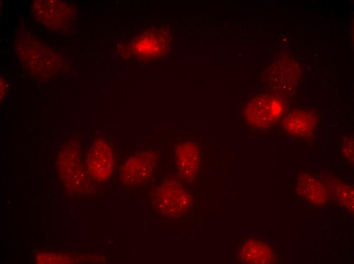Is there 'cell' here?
<instances>
[{
  "label": "cell",
  "instance_id": "1",
  "mask_svg": "<svg viewBox=\"0 0 354 264\" xmlns=\"http://www.w3.org/2000/svg\"><path fill=\"white\" fill-rule=\"evenodd\" d=\"M153 203L156 209L162 214L176 216L188 211L192 200L178 183L169 180L154 191Z\"/></svg>",
  "mask_w": 354,
  "mask_h": 264
},
{
  "label": "cell",
  "instance_id": "2",
  "mask_svg": "<svg viewBox=\"0 0 354 264\" xmlns=\"http://www.w3.org/2000/svg\"><path fill=\"white\" fill-rule=\"evenodd\" d=\"M284 106L278 97L263 95L254 98L247 105L245 115L248 121L257 127H265L277 121Z\"/></svg>",
  "mask_w": 354,
  "mask_h": 264
},
{
  "label": "cell",
  "instance_id": "3",
  "mask_svg": "<svg viewBox=\"0 0 354 264\" xmlns=\"http://www.w3.org/2000/svg\"><path fill=\"white\" fill-rule=\"evenodd\" d=\"M156 164V158L151 151L136 154L128 159L120 171L123 183L128 186L143 184L153 175Z\"/></svg>",
  "mask_w": 354,
  "mask_h": 264
},
{
  "label": "cell",
  "instance_id": "4",
  "mask_svg": "<svg viewBox=\"0 0 354 264\" xmlns=\"http://www.w3.org/2000/svg\"><path fill=\"white\" fill-rule=\"evenodd\" d=\"M112 150L103 140L96 141L87 154L86 166L90 176L98 181H103L111 175L114 168Z\"/></svg>",
  "mask_w": 354,
  "mask_h": 264
},
{
  "label": "cell",
  "instance_id": "5",
  "mask_svg": "<svg viewBox=\"0 0 354 264\" xmlns=\"http://www.w3.org/2000/svg\"><path fill=\"white\" fill-rule=\"evenodd\" d=\"M269 76L282 92L291 91L301 76V67L292 59L282 56L269 66Z\"/></svg>",
  "mask_w": 354,
  "mask_h": 264
},
{
  "label": "cell",
  "instance_id": "6",
  "mask_svg": "<svg viewBox=\"0 0 354 264\" xmlns=\"http://www.w3.org/2000/svg\"><path fill=\"white\" fill-rule=\"evenodd\" d=\"M175 156L182 176L189 181L193 180L196 176L199 162L196 146L192 143H184L176 148Z\"/></svg>",
  "mask_w": 354,
  "mask_h": 264
},
{
  "label": "cell",
  "instance_id": "7",
  "mask_svg": "<svg viewBox=\"0 0 354 264\" xmlns=\"http://www.w3.org/2000/svg\"><path fill=\"white\" fill-rule=\"evenodd\" d=\"M317 123L314 114L300 110L288 114L282 121L284 128L291 134L302 136L312 133Z\"/></svg>",
  "mask_w": 354,
  "mask_h": 264
},
{
  "label": "cell",
  "instance_id": "8",
  "mask_svg": "<svg viewBox=\"0 0 354 264\" xmlns=\"http://www.w3.org/2000/svg\"><path fill=\"white\" fill-rule=\"evenodd\" d=\"M73 150L71 151L68 150L65 151L58 159L60 164L58 166V170L60 174L63 175L61 176L64 179V182L69 184L71 182L70 185L77 186L79 183V181L83 179L84 176H81L83 175L81 171V169L80 168L79 160L77 156V154L73 155Z\"/></svg>",
  "mask_w": 354,
  "mask_h": 264
},
{
  "label": "cell",
  "instance_id": "9",
  "mask_svg": "<svg viewBox=\"0 0 354 264\" xmlns=\"http://www.w3.org/2000/svg\"><path fill=\"white\" fill-rule=\"evenodd\" d=\"M242 255L243 258L250 263H269L272 258L271 250L266 245L255 241L246 244Z\"/></svg>",
  "mask_w": 354,
  "mask_h": 264
}]
</instances>
